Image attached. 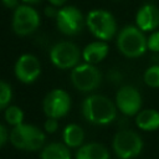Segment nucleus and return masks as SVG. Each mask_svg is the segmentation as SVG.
I'll use <instances>...</instances> for the list:
<instances>
[{
	"instance_id": "3",
	"label": "nucleus",
	"mask_w": 159,
	"mask_h": 159,
	"mask_svg": "<svg viewBox=\"0 0 159 159\" xmlns=\"http://www.w3.org/2000/svg\"><path fill=\"white\" fill-rule=\"evenodd\" d=\"M86 25L92 35L102 41L111 40L117 31L114 16L103 9H96L87 14Z\"/></svg>"
},
{
	"instance_id": "10",
	"label": "nucleus",
	"mask_w": 159,
	"mask_h": 159,
	"mask_svg": "<svg viewBox=\"0 0 159 159\" xmlns=\"http://www.w3.org/2000/svg\"><path fill=\"white\" fill-rule=\"evenodd\" d=\"M71 106V98L63 89L51 91L43 99V112L47 118H61L68 111Z\"/></svg>"
},
{
	"instance_id": "14",
	"label": "nucleus",
	"mask_w": 159,
	"mask_h": 159,
	"mask_svg": "<svg viewBox=\"0 0 159 159\" xmlns=\"http://www.w3.org/2000/svg\"><path fill=\"white\" fill-rule=\"evenodd\" d=\"M108 53V45L104 41H94L88 43L82 52L83 60L87 63L94 65L101 62Z\"/></svg>"
},
{
	"instance_id": "16",
	"label": "nucleus",
	"mask_w": 159,
	"mask_h": 159,
	"mask_svg": "<svg viewBox=\"0 0 159 159\" xmlns=\"http://www.w3.org/2000/svg\"><path fill=\"white\" fill-rule=\"evenodd\" d=\"M76 159H109V153L104 145L99 143H89L78 149Z\"/></svg>"
},
{
	"instance_id": "23",
	"label": "nucleus",
	"mask_w": 159,
	"mask_h": 159,
	"mask_svg": "<svg viewBox=\"0 0 159 159\" xmlns=\"http://www.w3.org/2000/svg\"><path fill=\"white\" fill-rule=\"evenodd\" d=\"M58 128V122L56 118H47L45 122V129L48 133H53L56 132V129Z\"/></svg>"
},
{
	"instance_id": "19",
	"label": "nucleus",
	"mask_w": 159,
	"mask_h": 159,
	"mask_svg": "<svg viewBox=\"0 0 159 159\" xmlns=\"http://www.w3.org/2000/svg\"><path fill=\"white\" fill-rule=\"evenodd\" d=\"M5 119L9 124L16 127L19 124H22V119H24V113L22 111L16 107V106H10L6 108L5 111Z\"/></svg>"
},
{
	"instance_id": "22",
	"label": "nucleus",
	"mask_w": 159,
	"mask_h": 159,
	"mask_svg": "<svg viewBox=\"0 0 159 159\" xmlns=\"http://www.w3.org/2000/svg\"><path fill=\"white\" fill-rule=\"evenodd\" d=\"M148 50L153 52H159V31H153L147 39Z\"/></svg>"
},
{
	"instance_id": "24",
	"label": "nucleus",
	"mask_w": 159,
	"mask_h": 159,
	"mask_svg": "<svg viewBox=\"0 0 159 159\" xmlns=\"http://www.w3.org/2000/svg\"><path fill=\"white\" fill-rule=\"evenodd\" d=\"M6 140H7V132H6V128H5L2 124H0V147H2Z\"/></svg>"
},
{
	"instance_id": "5",
	"label": "nucleus",
	"mask_w": 159,
	"mask_h": 159,
	"mask_svg": "<svg viewBox=\"0 0 159 159\" xmlns=\"http://www.w3.org/2000/svg\"><path fill=\"white\" fill-rule=\"evenodd\" d=\"M143 148L142 138L133 130H120L113 138V149L119 159H132Z\"/></svg>"
},
{
	"instance_id": "4",
	"label": "nucleus",
	"mask_w": 159,
	"mask_h": 159,
	"mask_svg": "<svg viewBox=\"0 0 159 159\" xmlns=\"http://www.w3.org/2000/svg\"><path fill=\"white\" fill-rule=\"evenodd\" d=\"M10 140L17 149L37 150L45 143V134L35 125L22 123L14 127L10 134Z\"/></svg>"
},
{
	"instance_id": "17",
	"label": "nucleus",
	"mask_w": 159,
	"mask_h": 159,
	"mask_svg": "<svg viewBox=\"0 0 159 159\" xmlns=\"http://www.w3.org/2000/svg\"><path fill=\"white\" fill-rule=\"evenodd\" d=\"M63 140H65V144L67 147H71V148H76V147H80L83 142V138H84V133L82 130V128L77 124H68L65 130H63Z\"/></svg>"
},
{
	"instance_id": "27",
	"label": "nucleus",
	"mask_w": 159,
	"mask_h": 159,
	"mask_svg": "<svg viewBox=\"0 0 159 159\" xmlns=\"http://www.w3.org/2000/svg\"><path fill=\"white\" fill-rule=\"evenodd\" d=\"M46 14H47V16H55L56 17L57 11L55 9H52V7H46Z\"/></svg>"
},
{
	"instance_id": "1",
	"label": "nucleus",
	"mask_w": 159,
	"mask_h": 159,
	"mask_svg": "<svg viewBox=\"0 0 159 159\" xmlns=\"http://www.w3.org/2000/svg\"><path fill=\"white\" fill-rule=\"evenodd\" d=\"M82 114L88 122L103 125L113 122L117 114V108L109 98L101 94H92L83 101Z\"/></svg>"
},
{
	"instance_id": "18",
	"label": "nucleus",
	"mask_w": 159,
	"mask_h": 159,
	"mask_svg": "<svg viewBox=\"0 0 159 159\" xmlns=\"http://www.w3.org/2000/svg\"><path fill=\"white\" fill-rule=\"evenodd\" d=\"M41 159H71L67 145L61 143H51L41 152Z\"/></svg>"
},
{
	"instance_id": "9",
	"label": "nucleus",
	"mask_w": 159,
	"mask_h": 159,
	"mask_svg": "<svg viewBox=\"0 0 159 159\" xmlns=\"http://www.w3.org/2000/svg\"><path fill=\"white\" fill-rule=\"evenodd\" d=\"M56 25L57 29L65 35H76L81 31L83 25L82 12L72 5L63 6L57 10L56 15Z\"/></svg>"
},
{
	"instance_id": "21",
	"label": "nucleus",
	"mask_w": 159,
	"mask_h": 159,
	"mask_svg": "<svg viewBox=\"0 0 159 159\" xmlns=\"http://www.w3.org/2000/svg\"><path fill=\"white\" fill-rule=\"evenodd\" d=\"M12 97V91L9 83L0 81V109L7 108Z\"/></svg>"
},
{
	"instance_id": "11",
	"label": "nucleus",
	"mask_w": 159,
	"mask_h": 159,
	"mask_svg": "<svg viewBox=\"0 0 159 159\" xmlns=\"http://www.w3.org/2000/svg\"><path fill=\"white\" fill-rule=\"evenodd\" d=\"M116 106L123 114L134 116L139 113L142 107V96L137 88L132 86H124L117 92Z\"/></svg>"
},
{
	"instance_id": "2",
	"label": "nucleus",
	"mask_w": 159,
	"mask_h": 159,
	"mask_svg": "<svg viewBox=\"0 0 159 159\" xmlns=\"http://www.w3.org/2000/svg\"><path fill=\"white\" fill-rule=\"evenodd\" d=\"M117 46L120 53L129 58L140 57L148 50L144 32L134 25H128L120 30L117 37Z\"/></svg>"
},
{
	"instance_id": "7",
	"label": "nucleus",
	"mask_w": 159,
	"mask_h": 159,
	"mask_svg": "<svg viewBox=\"0 0 159 159\" xmlns=\"http://www.w3.org/2000/svg\"><path fill=\"white\" fill-rule=\"evenodd\" d=\"M71 81L77 89L82 92H91L99 86L101 72L91 63L78 65L71 72Z\"/></svg>"
},
{
	"instance_id": "28",
	"label": "nucleus",
	"mask_w": 159,
	"mask_h": 159,
	"mask_svg": "<svg viewBox=\"0 0 159 159\" xmlns=\"http://www.w3.org/2000/svg\"><path fill=\"white\" fill-rule=\"evenodd\" d=\"M25 4H36V2H39L40 0H22Z\"/></svg>"
},
{
	"instance_id": "15",
	"label": "nucleus",
	"mask_w": 159,
	"mask_h": 159,
	"mask_svg": "<svg viewBox=\"0 0 159 159\" xmlns=\"http://www.w3.org/2000/svg\"><path fill=\"white\" fill-rule=\"evenodd\" d=\"M137 127L145 132L159 129V112L155 109H143L137 114Z\"/></svg>"
},
{
	"instance_id": "20",
	"label": "nucleus",
	"mask_w": 159,
	"mask_h": 159,
	"mask_svg": "<svg viewBox=\"0 0 159 159\" xmlns=\"http://www.w3.org/2000/svg\"><path fill=\"white\" fill-rule=\"evenodd\" d=\"M144 82L152 88H159V65H154L147 68L144 72Z\"/></svg>"
},
{
	"instance_id": "6",
	"label": "nucleus",
	"mask_w": 159,
	"mask_h": 159,
	"mask_svg": "<svg viewBox=\"0 0 159 159\" xmlns=\"http://www.w3.org/2000/svg\"><path fill=\"white\" fill-rule=\"evenodd\" d=\"M40 25L39 12L30 5H19L12 15V30L19 36L32 34Z\"/></svg>"
},
{
	"instance_id": "12",
	"label": "nucleus",
	"mask_w": 159,
	"mask_h": 159,
	"mask_svg": "<svg viewBox=\"0 0 159 159\" xmlns=\"http://www.w3.org/2000/svg\"><path fill=\"white\" fill-rule=\"evenodd\" d=\"M41 72V66L39 60L30 53L20 56L15 63V75L19 81L24 83L34 82Z\"/></svg>"
},
{
	"instance_id": "25",
	"label": "nucleus",
	"mask_w": 159,
	"mask_h": 159,
	"mask_svg": "<svg viewBox=\"0 0 159 159\" xmlns=\"http://www.w3.org/2000/svg\"><path fill=\"white\" fill-rule=\"evenodd\" d=\"M1 2L9 9H16L19 6V0H1Z\"/></svg>"
},
{
	"instance_id": "13",
	"label": "nucleus",
	"mask_w": 159,
	"mask_h": 159,
	"mask_svg": "<svg viewBox=\"0 0 159 159\" xmlns=\"http://www.w3.org/2000/svg\"><path fill=\"white\" fill-rule=\"evenodd\" d=\"M135 26L143 32L154 31L159 26V9L153 4H144L135 15Z\"/></svg>"
},
{
	"instance_id": "8",
	"label": "nucleus",
	"mask_w": 159,
	"mask_h": 159,
	"mask_svg": "<svg viewBox=\"0 0 159 159\" xmlns=\"http://www.w3.org/2000/svg\"><path fill=\"white\" fill-rule=\"evenodd\" d=\"M50 58L58 68L66 70L76 67L80 60V50L75 43L70 41H62L52 46L50 51Z\"/></svg>"
},
{
	"instance_id": "26",
	"label": "nucleus",
	"mask_w": 159,
	"mask_h": 159,
	"mask_svg": "<svg viewBox=\"0 0 159 159\" xmlns=\"http://www.w3.org/2000/svg\"><path fill=\"white\" fill-rule=\"evenodd\" d=\"M50 1V4L52 5V6H61V5H63L67 0H48Z\"/></svg>"
}]
</instances>
